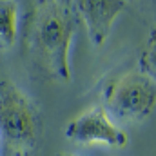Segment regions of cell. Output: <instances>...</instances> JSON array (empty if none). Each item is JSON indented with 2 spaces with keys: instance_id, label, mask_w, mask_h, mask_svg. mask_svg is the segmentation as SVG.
<instances>
[{
  "instance_id": "1",
  "label": "cell",
  "mask_w": 156,
  "mask_h": 156,
  "mask_svg": "<svg viewBox=\"0 0 156 156\" xmlns=\"http://www.w3.org/2000/svg\"><path fill=\"white\" fill-rule=\"evenodd\" d=\"M76 27L78 15L73 2H38L27 16L24 53L45 75L58 82H69V53Z\"/></svg>"
},
{
  "instance_id": "2",
  "label": "cell",
  "mask_w": 156,
  "mask_h": 156,
  "mask_svg": "<svg viewBox=\"0 0 156 156\" xmlns=\"http://www.w3.org/2000/svg\"><path fill=\"white\" fill-rule=\"evenodd\" d=\"M42 133L37 104L11 80L0 82V138L18 154H31Z\"/></svg>"
},
{
  "instance_id": "3",
  "label": "cell",
  "mask_w": 156,
  "mask_h": 156,
  "mask_svg": "<svg viewBox=\"0 0 156 156\" xmlns=\"http://www.w3.org/2000/svg\"><path fill=\"white\" fill-rule=\"evenodd\" d=\"M156 102L154 76L131 71L115 80L105 91V113L120 120H144L151 115Z\"/></svg>"
},
{
  "instance_id": "4",
  "label": "cell",
  "mask_w": 156,
  "mask_h": 156,
  "mask_svg": "<svg viewBox=\"0 0 156 156\" xmlns=\"http://www.w3.org/2000/svg\"><path fill=\"white\" fill-rule=\"evenodd\" d=\"M66 138L76 144H105L111 147H123L127 134L105 113L104 107H93L73 118L66 127Z\"/></svg>"
},
{
  "instance_id": "5",
  "label": "cell",
  "mask_w": 156,
  "mask_h": 156,
  "mask_svg": "<svg viewBox=\"0 0 156 156\" xmlns=\"http://www.w3.org/2000/svg\"><path fill=\"white\" fill-rule=\"evenodd\" d=\"M78 18L87 26V31L94 45H102L115 24V18L123 11L125 2L118 0H78L73 2Z\"/></svg>"
},
{
  "instance_id": "6",
  "label": "cell",
  "mask_w": 156,
  "mask_h": 156,
  "mask_svg": "<svg viewBox=\"0 0 156 156\" xmlns=\"http://www.w3.org/2000/svg\"><path fill=\"white\" fill-rule=\"evenodd\" d=\"M18 35V7L15 2L0 0V45H13Z\"/></svg>"
},
{
  "instance_id": "7",
  "label": "cell",
  "mask_w": 156,
  "mask_h": 156,
  "mask_svg": "<svg viewBox=\"0 0 156 156\" xmlns=\"http://www.w3.org/2000/svg\"><path fill=\"white\" fill-rule=\"evenodd\" d=\"M56 156H75V154H69V153H58Z\"/></svg>"
},
{
  "instance_id": "8",
  "label": "cell",
  "mask_w": 156,
  "mask_h": 156,
  "mask_svg": "<svg viewBox=\"0 0 156 156\" xmlns=\"http://www.w3.org/2000/svg\"><path fill=\"white\" fill-rule=\"evenodd\" d=\"M0 145H2V138H0Z\"/></svg>"
}]
</instances>
